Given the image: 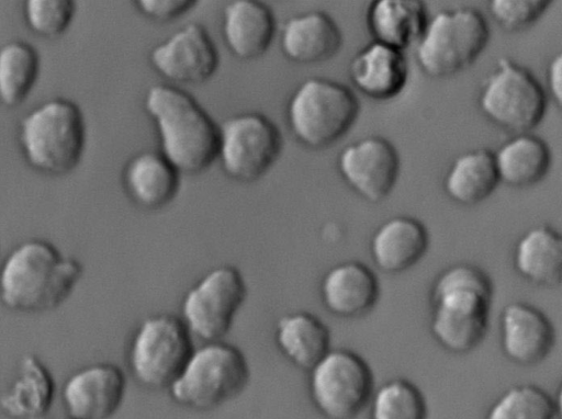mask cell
Segmentation results:
<instances>
[{"mask_svg":"<svg viewBox=\"0 0 562 419\" xmlns=\"http://www.w3.org/2000/svg\"><path fill=\"white\" fill-rule=\"evenodd\" d=\"M83 273L81 263L42 238L13 247L0 264V302L16 313L41 314L61 306Z\"/></svg>","mask_w":562,"mask_h":419,"instance_id":"obj_1","label":"cell"},{"mask_svg":"<svg viewBox=\"0 0 562 419\" xmlns=\"http://www.w3.org/2000/svg\"><path fill=\"white\" fill-rule=\"evenodd\" d=\"M494 287L481 268L460 262L442 270L430 293L429 330L446 351L464 354L485 338Z\"/></svg>","mask_w":562,"mask_h":419,"instance_id":"obj_2","label":"cell"},{"mask_svg":"<svg viewBox=\"0 0 562 419\" xmlns=\"http://www.w3.org/2000/svg\"><path fill=\"white\" fill-rule=\"evenodd\" d=\"M144 110L154 121L159 152L180 173H200L217 158L218 125L189 92L172 84L151 86Z\"/></svg>","mask_w":562,"mask_h":419,"instance_id":"obj_3","label":"cell"},{"mask_svg":"<svg viewBox=\"0 0 562 419\" xmlns=\"http://www.w3.org/2000/svg\"><path fill=\"white\" fill-rule=\"evenodd\" d=\"M16 140L30 168L45 175H66L79 166L86 150L85 114L68 98L48 99L21 117Z\"/></svg>","mask_w":562,"mask_h":419,"instance_id":"obj_4","label":"cell"},{"mask_svg":"<svg viewBox=\"0 0 562 419\" xmlns=\"http://www.w3.org/2000/svg\"><path fill=\"white\" fill-rule=\"evenodd\" d=\"M250 380V367L239 348L224 340L193 349L168 387L171 399L186 408L206 411L238 396Z\"/></svg>","mask_w":562,"mask_h":419,"instance_id":"obj_5","label":"cell"},{"mask_svg":"<svg viewBox=\"0 0 562 419\" xmlns=\"http://www.w3.org/2000/svg\"><path fill=\"white\" fill-rule=\"evenodd\" d=\"M360 104L340 82L322 77L302 81L286 104V121L293 137L311 149L337 141L355 124Z\"/></svg>","mask_w":562,"mask_h":419,"instance_id":"obj_6","label":"cell"},{"mask_svg":"<svg viewBox=\"0 0 562 419\" xmlns=\"http://www.w3.org/2000/svg\"><path fill=\"white\" fill-rule=\"evenodd\" d=\"M490 29L475 9L461 7L436 13L416 46V60L432 78L453 76L471 66L485 49Z\"/></svg>","mask_w":562,"mask_h":419,"instance_id":"obj_7","label":"cell"},{"mask_svg":"<svg viewBox=\"0 0 562 419\" xmlns=\"http://www.w3.org/2000/svg\"><path fill=\"white\" fill-rule=\"evenodd\" d=\"M193 349L192 336L180 317L165 313L150 315L140 321L131 338L128 369L142 387L168 389Z\"/></svg>","mask_w":562,"mask_h":419,"instance_id":"obj_8","label":"cell"},{"mask_svg":"<svg viewBox=\"0 0 562 419\" xmlns=\"http://www.w3.org/2000/svg\"><path fill=\"white\" fill-rule=\"evenodd\" d=\"M374 390L370 365L350 349H330L308 371V395L325 419H355Z\"/></svg>","mask_w":562,"mask_h":419,"instance_id":"obj_9","label":"cell"},{"mask_svg":"<svg viewBox=\"0 0 562 419\" xmlns=\"http://www.w3.org/2000/svg\"><path fill=\"white\" fill-rule=\"evenodd\" d=\"M479 106L495 125L522 134L541 122L547 98L541 84L527 68L502 57L483 82Z\"/></svg>","mask_w":562,"mask_h":419,"instance_id":"obj_10","label":"cell"},{"mask_svg":"<svg viewBox=\"0 0 562 419\" xmlns=\"http://www.w3.org/2000/svg\"><path fill=\"white\" fill-rule=\"evenodd\" d=\"M247 293L246 281L236 267H215L187 291L180 318L192 337L204 342L223 340Z\"/></svg>","mask_w":562,"mask_h":419,"instance_id":"obj_11","label":"cell"},{"mask_svg":"<svg viewBox=\"0 0 562 419\" xmlns=\"http://www.w3.org/2000/svg\"><path fill=\"white\" fill-rule=\"evenodd\" d=\"M282 135L259 112H243L218 125L217 158L227 177L239 182L261 178L279 158Z\"/></svg>","mask_w":562,"mask_h":419,"instance_id":"obj_12","label":"cell"},{"mask_svg":"<svg viewBox=\"0 0 562 419\" xmlns=\"http://www.w3.org/2000/svg\"><path fill=\"white\" fill-rule=\"evenodd\" d=\"M149 63L156 72L169 81L196 84L216 72L220 56L205 27L191 22L154 46Z\"/></svg>","mask_w":562,"mask_h":419,"instance_id":"obj_13","label":"cell"},{"mask_svg":"<svg viewBox=\"0 0 562 419\" xmlns=\"http://www.w3.org/2000/svg\"><path fill=\"white\" fill-rule=\"evenodd\" d=\"M341 178L358 195L371 203L384 200L400 174L396 148L381 136H369L347 145L338 155Z\"/></svg>","mask_w":562,"mask_h":419,"instance_id":"obj_14","label":"cell"},{"mask_svg":"<svg viewBox=\"0 0 562 419\" xmlns=\"http://www.w3.org/2000/svg\"><path fill=\"white\" fill-rule=\"evenodd\" d=\"M126 376L110 362H95L74 371L64 382L61 400L69 418L110 419L123 404Z\"/></svg>","mask_w":562,"mask_h":419,"instance_id":"obj_15","label":"cell"},{"mask_svg":"<svg viewBox=\"0 0 562 419\" xmlns=\"http://www.w3.org/2000/svg\"><path fill=\"white\" fill-rule=\"evenodd\" d=\"M501 347L513 363L531 366L542 362L555 343V330L548 316L526 302H512L499 316Z\"/></svg>","mask_w":562,"mask_h":419,"instance_id":"obj_16","label":"cell"},{"mask_svg":"<svg viewBox=\"0 0 562 419\" xmlns=\"http://www.w3.org/2000/svg\"><path fill=\"white\" fill-rule=\"evenodd\" d=\"M380 282L361 261L349 260L329 268L319 284L324 307L334 316L355 319L366 316L379 302Z\"/></svg>","mask_w":562,"mask_h":419,"instance_id":"obj_17","label":"cell"},{"mask_svg":"<svg viewBox=\"0 0 562 419\" xmlns=\"http://www.w3.org/2000/svg\"><path fill=\"white\" fill-rule=\"evenodd\" d=\"M55 393L49 369L36 354L25 353L0 392V412L9 419H41L49 412Z\"/></svg>","mask_w":562,"mask_h":419,"instance_id":"obj_18","label":"cell"},{"mask_svg":"<svg viewBox=\"0 0 562 419\" xmlns=\"http://www.w3.org/2000/svg\"><path fill=\"white\" fill-rule=\"evenodd\" d=\"M429 247L425 225L412 216H394L384 220L370 240V254L375 267L387 274H398L417 264Z\"/></svg>","mask_w":562,"mask_h":419,"instance_id":"obj_19","label":"cell"},{"mask_svg":"<svg viewBox=\"0 0 562 419\" xmlns=\"http://www.w3.org/2000/svg\"><path fill=\"white\" fill-rule=\"evenodd\" d=\"M276 33L272 10L257 0H233L222 11V35L229 52L240 60L262 56Z\"/></svg>","mask_w":562,"mask_h":419,"instance_id":"obj_20","label":"cell"},{"mask_svg":"<svg viewBox=\"0 0 562 419\" xmlns=\"http://www.w3.org/2000/svg\"><path fill=\"white\" fill-rule=\"evenodd\" d=\"M342 45V33L324 11L313 10L289 18L281 27L282 54L296 64H317L335 56Z\"/></svg>","mask_w":562,"mask_h":419,"instance_id":"obj_21","label":"cell"},{"mask_svg":"<svg viewBox=\"0 0 562 419\" xmlns=\"http://www.w3.org/2000/svg\"><path fill=\"white\" fill-rule=\"evenodd\" d=\"M349 76L367 97L390 100L405 89L408 65L402 50L373 41L352 57Z\"/></svg>","mask_w":562,"mask_h":419,"instance_id":"obj_22","label":"cell"},{"mask_svg":"<svg viewBox=\"0 0 562 419\" xmlns=\"http://www.w3.org/2000/svg\"><path fill=\"white\" fill-rule=\"evenodd\" d=\"M180 174L159 151L145 150L126 162L122 182L132 202L153 211L175 199L180 186Z\"/></svg>","mask_w":562,"mask_h":419,"instance_id":"obj_23","label":"cell"},{"mask_svg":"<svg viewBox=\"0 0 562 419\" xmlns=\"http://www.w3.org/2000/svg\"><path fill=\"white\" fill-rule=\"evenodd\" d=\"M516 272L540 287H555L562 279V237L551 226L527 230L516 242L513 254Z\"/></svg>","mask_w":562,"mask_h":419,"instance_id":"obj_24","label":"cell"},{"mask_svg":"<svg viewBox=\"0 0 562 419\" xmlns=\"http://www.w3.org/2000/svg\"><path fill=\"white\" fill-rule=\"evenodd\" d=\"M420 0H375L367 12V24L374 42L398 50L417 43L427 25Z\"/></svg>","mask_w":562,"mask_h":419,"instance_id":"obj_25","label":"cell"},{"mask_svg":"<svg viewBox=\"0 0 562 419\" xmlns=\"http://www.w3.org/2000/svg\"><path fill=\"white\" fill-rule=\"evenodd\" d=\"M274 340L288 361L307 372L331 349L328 327L308 312L280 317L276 324Z\"/></svg>","mask_w":562,"mask_h":419,"instance_id":"obj_26","label":"cell"},{"mask_svg":"<svg viewBox=\"0 0 562 419\" xmlns=\"http://www.w3.org/2000/svg\"><path fill=\"white\" fill-rule=\"evenodd\" d=\"M499 183L494 154L487 148L469 150L451 163L443 190L456 203L471 206L487 199Z\"/></svg>","mask_w":562,"mask_h":419,"instance_id":"obj_27","label":"cell"},{"mask_svg":"<svg viewBox=\"0 0 562 419\" xmlns=\"http://www.w3.org/2000/svg\"><path fill=\"white\" fill-rule=\"evenodd\" d=\"M493 154L499 182L513 188L538 183L551 163L546 141L528 133L517 134Z\"/></svg>","mask_w":562,"mask_h":419,"instance_id":"obj_28","label":"cell"},{"mask_svg":"<svg viewBox=\"0 0 562 419\" xmlns=\"http://www.w3.org/2000/svg\"><path fill=\"white\" fill-rule=\"evenodd\" d=\"M41 56L37 49L22 39L0 46V104L12 109L21 105L37 83Z\"/></svg>","mask_w":562,"mask_h":419,"instance_id":"obj_29","label":"cell"},{"mask_svg":"<svg viewBox=\"0 0 562 419\" xmlns=\"http://www.w3.org/2000/svg\"><path fill=\"white\" fill-rule=\"evenodd\" d=\"M370 419H428L423 392L411 381L394 377L373 390L369 401Z\"/></svg>","mask_w":562,"mask_h":419,"instance_id":"obj_30","label":"cell"},{"mask_svg":"<svg viewBox=\"0 0 562 419\" xmlns=\"http://www.w3.org/2000/svg\"><path fill=\"white\" fill-rule=\"evenodd\" d=\"M560 407L548 392L535 384L514 385L490 406L484 419H557Z\"/></svg>","mask_w":562,"mask_h":419,"instance_id":"obj_31","label":"cell"},{"mask_svg":"<svg viewBox=\"0 0 562 419\" xmlns=\"http://www.w3.org/2000/svg\"><path fill=\"white\" fill-rule=\"evenodd\" d=\"M77 7L72 0H26L22 14L27 29L36 36L54 39L70 27Z\"/></svg>","mask_w":562,"mask_h":419,"instance_id":"obj_32","label":"cell"},{"mask_svg":"<svg viewBox=\"0 0 562 419\" xmlns=\"http://www.w3.org/2000/svg\"><path fill=\"white\" fill-rule=\"evenodd\" d=\"M550 4L549 0H491L487 8L501 27L516 32L536 23Z\"/></svg>","mask_w":562,"mask_h":419,"instance_id":"obj_33","label":"cell"},{"mask_svg":"<svg viewBox=\"0 0 562 419\" xmlns=\"http://www.w3.org/2000/svg\"><path fill=\"white\" fill-rule=\"evenodd\" d=\"M137 10L155 22H168L190 11L196 1L192 0H138Z\"/></svg>","mask_w":562,"mask_h":419,"instance_id":"obj_34","label":"cell"},{"mask_svg":"<svg viewBox=\"0 0 562 419\" xmlns=\"http://www.w3.org/2000/svg\"><path fill=\"white\" fill-rule=\"evenodd\" d=\"M562 56L558 54L554 56L547 70V81L550 93L558 106L562 103Z\"/></svg>","mask_w":562,"mask_h":419,"instance_id":"obj_35","label":"cell"},{"mask_svg":"<svg viewBox=\"0 0 562 419\" xmlns=\"http://www.w3.org/2000/svg\"><path fill=\"white\" fill-rule=\"evenodd\" d=\"M66 419H72V418L67 417Z\"/></svg>","mask_w":562,"mask_h":419,"instance_id":"obj_36","label":"cell"}]
</instances>
